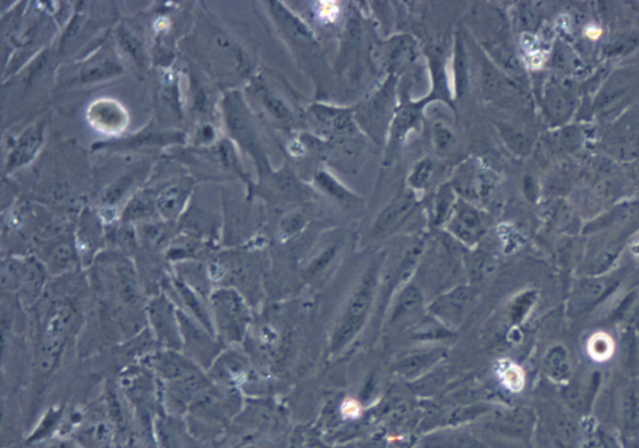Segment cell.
Segmentation results:
<instances>
[{
    "label": "cell",
    "mask_w": 639,
    "mask_h": 448,
    "mask_svg": "<svg viewBox=\"0 0 639 448\" xmlns=\"http://www.w3.org/2000/svg\"><path fill=\"white\" fill-rule=\"evenodd\" d=\"M494 182L496 180L491 172L480 161L470 158L458 166L449 182L453 185L459 198L472 203L473 200H486L496 188Z\"/></svg>",
    "instance_id": "obj_9"
},
{
    "label": "cell",
    "mask_w": 639,
    "mask_h": 448,
    "mask_svg": "<svg viewBox=\"0 0 639 448\" xmlns=\"http://www.w3.org/2000/svg\"><path fill=\"white\" fill-rule=\"evenodd\" d=\"M383 263L384 255H378L363 271L362 276L355 286L354 292L347 300L343 313L333 330L332 340H331L332 353L343 351L365 326L368 314L371 313V309L375 302Z\"/></svg>",
    "instance_id": "obj_1"
},
{
    "label": "cell",
    "mask_w": 639,
    "mask_h": 448,
    "mask_svg": "<svg viewBox=\"0 0 639 448\" xmlns=\"http://www.w3.org/2000/svg\"><path fill=\"white\" fill-rule=\"evenodd\" d=\"M305 224H307V217L301 212H291V214L286 215L280 223L281 238L283 241L293 238L299 231H302Z\"/></svg>",
    "instance_id": "obj_44"
},
{
    "label": "cell",
    "mask_w": 639,
    "mask_h": 448,
    "mask_svg": "<svg viewBox=\"0 0 639 448\" xmlns=\"http://www.w3.org/2000/svg\"><path fill=\"white\" fill-rule=\"evenodd\" d=\"M623 448H639V432H633L625 436Z\"/></svg>",
    "instance_id": "obj_50"
},
{
    "label": "cell",
    "mask_w": 639,
    "mask_h": 448,
    "mask_svg": "<svg viewBox=\"0 0 639 448\" xmlns=\"http://www.w3.org/2000/svg\"><path fill=\"white\" fill-rule=\"evenodd\" d=\"M475 30L478 43L491 56L492 63L513 80H523V67L510 43L509 29L504 13L499 8L480 11L478 16H475Z\"/></svg>",
    "instance_id": "obj_3"
},
{
    "label": "cell",
    "mask_w": 639,
    "mask_h": 448,
    "mask_svg": "<svg viewBox=\"0 0 639 448\" xmlns=\"http://www.w3.org/2000/svg\"><path fill=\"white\" fill-rule=\"evenodd\" d=\"M584 448H620L614 435L599 426L585 431Z\"/></svg>",
    "instance_id": "obj_43"
},
{
    "label": "cell",
    "mask_w": 639,
    "mask_h": 448,
    "mask_svg": "<svg viewBox=\"0 0 639 448\" xmlns=\"http://www.w3.org/2000/svg\"><path fill=\"white\" fill-rule=\"evenodd\" d=\"M435 173V161L434 158L430 157V156H425V157L419 158L416 164H414L413 168H411L410 173L408 177V184L410 190L414 193H424L429 188L430 182H432L433 177Z\"/></svg>",
    "instance_id": "obj_37"
},
{
    "label": "cell",
    "mask_w": 639,
    "mask_h": 448,
    "mask_svg": "<svg viewBox=\"0 0 639 448\" xmlns=\"http://www.w3.org/2000/svg\"><path fill=\"white\" fill-rule=\"evenodd\" d=\"M534 5V3H524L523 8H520V23L526 30L534 29L539 24V11Z\"/></svg>",
    "instance_id": "obj_49"
},
{
    "label": "cell",
    "mask_w": 639,
    "mask_h": 448,
    "mask_svg": "<svg viewBox=\"0 0 639 448\" xmlns=\"http://www.w3.org/2000/svg\"><path fill=\"white\" fill-rule=\"evenodd\" d=\"M418 40L411 34H397L376 46V61L386 75L399 77L419 58Z\"/></svg>",
    "instance_id": "obj_8"
},
{
    "label": "cell",
    "mask_w": 639,
    "mask_h": 448,
    "mask_svg": "<svg viewBox=\"0 0 639 448\" xmlns=\"http://www.w3.org/2000/svg\"><path fill=\"white\" fill-rule=\"evenodd\" d=\"M210 309L216 337L224 345L240 342L251 319L245 298L231 287H222L211 292Z\"/></svg>",
    "instance_id": "obj_4"
},
{
    "label": "cell",
    "mask_w": 639,
    "mask_h": 448,
    "mask_svg": "<svg viewBox=\"0 0 639 448\" xmlns=\"http://www.w3.org/2000/svg\"><path fill=\"white\" fill-rule=\"evenodd\" d=\"M122 72L120 62L109 53L98 51L89 61L85 62L80 70V82L90 83L116 77Z\"/></svg>",
    "instance_id": "obj_21"
},
{
    "label": "cell",
    "mask_w": 639,
    "mask_h": 448,
    "mask_svg": "<svg viewBox=\"0 0 639 448\" xmlns=\"http://www.w3.org/2000/svg\"><path fill=\"white\" fill-rule=\"evenodd\" d=\"M149 322L154 329L155 337L162 345L172 351L183 349L181 340V322H179L178 309L164 294L155 297L147 309Z\"/></svg>",
    "instance_id": "obj_10"
},
{
    "label": "cell",
    "mask_w": 639,
    "mask_h": 448,
    "mask_svg": "<svg viewBox=\"0 0 639 448\" xmlns=\"http://www.w3.org/2000/svg\"><path fill=\"white\" fill-rule=\"evenodd\" d=\"M622 423L628 434L639 432V389L636 386H630L623 393Z\"/></svg>",
    "instance_id": "obj_39"
},
{
    "label": "cell",
    "mask_w": 639,
    "mask_h": 448,
    "mask_svg": "<svg viewBox=\"0 0 639 448\" xmlns=\"http://www.w3.org/2000/svg\"><path fill=\"white\" fill-rule=\"evenodd\" d=\"M339 249H341V243H339V241H331L324 249H320L317 255L312 258L309 265H307V275H318V274H322L323 271L327 270L331 263L338 257Z\"/></svg>",
    "instance_id": "obj_42"
},
{
    "label": "cell",
    "mask_w": 639,
    "mask_h": 448,
    "mask_svg": "<svg viewBox=\"0 0 639 448\" xmlns=\"http://www.w3.org/2000/svg\"><path fill=\"white\" fill-rule=\"evenodd\" d=\"M305 120L313 136L328 144L363 136L355 123L354 106L315 102L307 107Z\"/></svg>",
    "instance_id": "obj_5"
},
{
    "label": "cell",
    "mask_w": 639,
    "mask_h": 448,
    "mask_svg": "<svg viewBox=\"0 0 639 448\" xmlns=\"http://www.w3.org/2000/svg\"><path fill=\"white\" fill-rule=\"evenodd\" d=\"M77 260L76 247L71 241H60L47 252V270L52 274L65 273L76 266Z\"/></svg>",
    "instance_id": "obj_32"
},
{
    "label": "cell",
    "mask_w": 639,
    "mask_h": 448,
    "mask_svg": "<svg viewBox=\"0 0 639 448\" xmlns=\"http://www.w3.org/2000/svg\"><path fill=\"white\" fill-rule=\"evenodd\" d=\"M398 88L399 77L386 75L378 88L374 89L362 102L354 106L357 128L363 136L378 145H386L390 126L399 105Z\"/></svg>",
    "instance_id": "obj_2"
},
{
    "label": "cell",
    "mask_w": 639,
    "mask_h": 448,
    "mask_svg": "<svg viewBox=\"0 0 639 448\" xmlns=\"http://www.w3.org/2000/svg\"><path fill=\"white\" fill-rule=\"evenodd\" d=\"M545 372L555 380H566L571 372L569 368L568 354L563 346H555L548 351L544 361Z\"/></svg>",
    "instance_id": "obj_41"
},
{
    "label": "cell",
    "mask_w": 639,
    "mask_h": 448,
    "mask_svg": "<svg viewBox=\"0 0 639 448\" xmlns=\"http://www.w3.org/2000/svg\"><path fill=\"white\" fill-rule=\"evenodd\" d=\"M245 105H240V98L237 97H230L226 101L227 123L232 133L242 141L245 147L254 150V155L262 156L261 148H259L258 134L254 128L253 121L250 115L246 112Z\"/></svg>",
    "instance_id": "obj_16"
},
{
    "label": "cell",
    "mask_w": 639,
    "mask_h": 448,
    "mask_svg": "<svg viewBox=\"0 0 639 448\" xmlns=\"http://www.w3.org/2000/svg\"><path fill=\"white\" fill-rule=\"evenodd\" d=\"M483 94L492 101L505 106H521L525 104L523 88L509 75L499 69L492 62H483L481 69Z\"/></svg>",
    "instance_id": "obj_13"
},
{
    "label": "cell",
    "mask_w": 639,
    "mask_h": 448,
    "mask_svg": "<svg viewBox=\"0 0 639 448\" xmlns=\"http://www.w3.org/2000/svg\"><path fill=\"white\" fill-rule=\"evenodd\" d=\"M140 238L151 246H162L167 241V230L163 225L147 223L141 227Z\"/></svg>",
    "instance_id": "obj_45"
},
{
    "label": "cell",
    "mask_w": 639,
    "mask_h": 448,
    "mask_svg": "<svg viewBox=\"0 0 639 448\" xmlns=\"http://www.w3.org/2000/svg\"><path fill=\"white\" fill-rule=\"evenodd\" d=\"M179 322H181L183 351L198 367L210 369L223 351L224 343L213 333L208 332L199 322L178 309Z\"/></svg>",
    "instance_id": "obj_7"
},
{
    "label": "cell",
    "mask_w": 639,
    "mask_h": 448,
    "mask_svg": "<svg viewBox=\"0 0 639 448\" xmlns=\"http://www.w3.org/2000/svg\"><path fill=\"white\" fill-rule=\"evenodd\" d=\"M611 279L591 278L582 281L575 292L574 308L576 311H585L593 308L598 300L606 297L607 292L614 289Z\"/></svg>",
    "instance_id": "obj_26"
},
{
    "label": "cell",
    "mask_w": 639,
    "mask_h": 448,
    "mask_svg": "<svg viewBox=\"0 0 639 448\" xmlns=\"http://www.w3.org/2000/svg\"><path fill=\"white\" fill-rule=\"evenodd\" d=\"M430 145L438 157H446L453 152L457 144V134L453 126L442 120L434 121L429 129Z\"/></svg>",
    "instance_id": "obj_31"
},
{
    "label": "cell",
    "mask_w": 639,
    "mask_h": 448,
    "mask_svg": "<svg viewBox=\"0 0 639 448\" xmlns=\"http://www.w3.org/2000/svg\"><path fill=\"white\" fill-rule=\"evenodd\" d=\"M422 303H424V292H422L421 287L414 283L406 284L398 294L390 322L391 324L402 322L403 319L416 313L422 308Z\"/></svg>",
    "instance_id": "obj_27"
},
{
    "label": "cell",
    "mask_w": 639,
    "mask_h": 448,
    "mask_svg": "<svg viewBox=\"0 0 639 448\" xmlns=\"http://www.w3.org/2000/svg\"><path fill=\"white\" fill-rule=\"evenodd\" d=\"M534 292H524L513 302L512 308H510V317H512L513 321L520 322L524 318V316L528 313V309L534 303Z\"/></svg>",
    "instance_id": "obj_47"
},
{
    "label": "cell",
    "mask_w": 639,
    "mask_h": 448,
    "mask_svg": "<svg viewBox=\"0 0 639 448\" xmlns=\"http://www.w3.org/2000/svg\"><path fill=\"white\" fill-rule=\"evenodd\" d=\"M144 171H146V166H133V168L128 169L114 184L106 188L103 196V203L105 206H114L117 201L122 200L127 195L128 190L138 182V180L141 179Z\"/></svg>",
    "instance_id": "obj_34"
},
{
    "label": "cell",
    "mask_w": 639,
    "mask_h": 448,
    "mask_svg": "<svg viewBox=\"0 0 639 448\" xmlns=\"http://www.w3.org/2000/svg\"><path fill=\"white\" fill-rule=\"evenodd\" d=\"M612 343L609 337L606 335L599 334L595 335L593 340L590 341V353L593 354L595 359H604L611 354Z\"/></svg>",
    "instance_id": "obj_48"
},
{
    "label": "cell",
    "mask_w": 639,
    "mask_h": 448,
    "mask_svg": "<svg viewBox=\"0 0 639 448\" xmlns=\"http://www.w3.org/2000/svg\"><path fill=\"white\" fill-rule=\"evenodd\" d=\"M313 184L320 192L335 200L341 206H352L359 200V196L355 195L347 185H344L332 172L328 169H318L313 176Z\"/></svg>",
    "instance_id": "obj_22"
},
{
    "label": "cell",
    "mask_w": 639,
    "mask_h": 448,
    "mask_svg": "<svg viewBox=\"0 0 639 448\" xmlns=\"http://www.w3.org/2000/svg\"><path fill=\"white\" fill-rule=\"evenodd\" d=\"M434 102L435 99L429 94L419 99L408 98L399 101L397 112L392 118L391 126H390L386 145H384V166H390L394 163L408 137L413 131H418L421 129L425 112H426L427 106Z\"/></svg>",
    "instance_id": "obj_6"
},
{
    "label": "cell",
    "mask_w": 639,
    "mask_h": 448,
    "mask_svg": "<svg viewBox=\"0 0 639 448\" xmlns=\"http://www.w3.org/2000/svg\"><path fill=\"white\" fill-rule=\"evenodd\" d=\"M470 289L467 286H458L450 292L438 297L430 306V310L445 324L458 325L464 318L467 302H469Z\"/></svg>",
    "instance_id": "obj_19"
},
{
    "label": "cell",
    "mask_w": 639,
    "mask_h": 448,
    "mask_svg": "<svg viewBox=\"0 0 639 448\" xmlns=\"http://www.w3.org/2000/svg\"><path fill=\"white\" fill-rule=\"evenodd\" d=\"M445 227L454 239L467 247L477 246L486 232L485 222L480 209L462 198L457 200L453 214Z\"/></svg>",
    "instance_id": "obj_11"
},
{
    "label": "cell",
    "mask_w": 639,
    "mask_h": 448,
    "mask_svg": "<svg viewBox=\"0 0 639 448\" xmlns=\"http://www.w3.org/2000/svg\"><path fill=\"white\" fill-rule=\"evenodd\" d=\"M458 198L459 196L457 195L456 190L450 182H446L435 192V195L433 196L432 209H430L433 225L435 227L446 225L453 214Z\"/></svg>",
    "instance_id": "obj_28"
},
{
    "label": "cell",
    "mask_w": 639,
    "mask_h": 448,
    "mask_svg": "<svg viewBox=\"0 0 639 448\" xmlns=\"http://www.w3.org/2000/svg\"><path fill=\"white\" fill-rule=\"evenodd\" d=\"M116 38L122 50L128 56H130L139 67L144 66V63H146V51H144L143 40H141L139 32L133 30L132 27L122 24L117 30Z\"/></svg>",
    "instance_id": "obj_35"
},
{
    "label": "cell",
    "mask_w": 639,
    "mask_h": 448,
    "mask_svg": "<svg viewBox=\"0 0 639 448\" xmlns=\"http://www.w3.org/2000/svg\"><path fill=\"white\" fill-rule=\"evenodd\" d=\"M157 214L156 195L152 196L148 190L139 192L130 199V203L122 211V222H140L148 220Z\"/></svg>",
    "instance_id": "obj_30"
},
{
    "label": "cell",
    "mask_w": 639,
    "mask_h": 448,
    "mask_svg": "<svg viewBox=\"0 0 639 448\" xmlns=\"http://www.w3.org/2000/svg\"><path fill=\"white\" fill-rule=\"evenodd\" d=\"M443 351L437 349V351H422V353L411 354V356L406 357L402 361L397 364V372L400 375L406 376V377H411V376L421 375L424 370L427 368L432 367L433 364L438 361V359H442Z\"/></svg>",
    "instance_id": "obj_36"
},
{
    "label": "cell",
    "mask_w": 639,
    "mask_h": 448,
    "mask_svg": "<svg viewBox=\"0 0 639 448\" xmlns=\"http://www.w3.org/2000/svg\"><path fill=\"white\" fill-rule=\"evenodd\" d=\"M90 118L100 129L108 131H120L125 123L124 112L116 104L109 101H100L93 105Z\"/></svg>",
    "instance_id": "obj_33"
},
{
    "label": "cell",
    "mask_w": 639,
    "mask_h": 448,
    "mask_svg": "<svg viewBox=\"0 0 639 448\" xmlns=\"http://www.w3.org/2000/svg\"><path fill=\"white\" fill-rule=\"evenodd\" d=\"M500 376H501L505 385H507L508 388L512 389V391H518V389L523 388V372H521L516 365H504V367L501 368V370H500Z\"/></svg>",
    "instance_id": "obj_46"
},
{
    "label": "cell",
    "mask_w": 639,
    "mask_h": 448,
    "mask_svg": "<svg viewBox=\"0 0 639 448\" xmlns=\"http://www.w3.org/2000/svg\"><path fill=\"white\" fill-rule=\"evenodd\" d=\"M173 286H175L176 292H178L179 298H181V302H183L184 308H186V310L189 311V317L194 318L195 321L199 322V324L202 325L203 327H206L208 332L216 335L215 329H214L211 310H208V309L203 305L198 292H195L194 289H191L189 284L184 283L181 279H175Z\"/></svg>",
    "instance_id": "obj_24"
},
{
    "label": "cell",
    "mask_w": 639,
    "mask_h": 448,
    "mask_svg": "<svg viewBox=\"0 0 639 448\" xmlns=\"http://www.w3.org/2000/svg\"><path fill=\"white\" fill-rule=\"evenodd\" d=\"M45 123H33L29 126L13 145L10 150L9 157H7L6 172H13L15 169L22 168L28 165L36 157L37 153L41 149L44 144Z\"/></svg>",
    "instance_id": "obj_15"
},
{
    "label": "cell",
    "mask_w": 639,
    "mask_h": 448,
    "mask_svg": "<svg viewBox=\"0 0 639 448\" xmlns=\"http://www.w3.org/2000/svg\"><path fill=\"white\" fill-rule=\"evenodd\" d=\"M183 134L179 131H147L138 136L128 137L125 141H116L112 147L117 149H133V148L151 147V145L175 144L183 141Z\"/></svg>",
    "instance_id": "obj_29"
},
{
    "label": "cell",
    "mask_w": 639,
    "mask_h": 448,
    "mask_svg": "<svg viewBox=\"0 0 639 448\" xmlns=\"http://www.w3.org/2000/svg\"><path fill=\"white\" fill-rule=\"evenodd\" d=\"M92 214L87 212L82 215L81 223H80V247L84 246L82 247L84 252L87 249L92 252L103 238V228H101L100 222Z\"/></svg>",
    "instance_id": "obj_40"
},
{
    "label": "cell",
    "mask_w": 639,
    "mask_h": 448,
    "mask_svg": "<svg viewBox=\"0 0 639 448\" xmlns=\"http://www.w3.org/2000/svg\"><path fill=\"white\" fill-rule=\"evenodd\" d=\"M343 410L344 412L347 413V415H357V402H347L346 405H344Z\"/></svg>",
    "instance_id": "obj_51"
},
{
    "label": "cell",
    "mask_w": 639,
    "mask_h": 448,
    "mask_svg": "<svg viewBox=\"0 0 639 448\" xmlns=\"http://www.w3.org/2000/svg\"><path fill=\"white\" fill-rule=\"evenodd\" d=\"M496 125L500 136L502 137V141L509 148V150L520 156H526L531 152L534 141L525 131H521L517 126L509 125V123H497Z\"/></svg>",
    "instance_id": "obj_38"
},
{
    "label": "cell",
    "mask_w": 639,
    "mask_h": 448,
    "mask_svg": "<svg viewBox=\"0 0 639 448\" xmlns=\"http://www.w3.org/2000/svg\"><path fill=\"white\" fill-rule=\"evenodd\" d=\"M191 192V180H181L165 185L156 193L157 214L170 222L178 219L183 214Z\"/></svg>",
    "instance_id": "obj_17"
},
{
    "label": "cell",
    "mask_w": 639,
    "mask_h": 448,
    "mask_svg": "<svg viewBox=\"0 0 639 448\" xmlns=\"http://www.w3.org/2000/svg\"><path fill=\"white\" fill-rule=\"evenodd\" d=\"M155 369L159 375L165 376L167 378H179L200 370V367H198L186 354L170 349L155 357Z\"/></svg>",
    "instance_id": "obj_25"
},
{
    "label": "cell",
    "mask_w": 639,
    "mask_h": 448,
    "mask_svg": "<svg viewBox=\"0 0 639 448\" xmlns=\"http://www.w3.org/2000/svg\"><path fill=\"white\" fill-rule=\"evenodd\" d=\"M269 5L273 18L275 19L280 29L282 30L289 38L305 46L317 45L315 34H313L312 30L309 29V26H307L305 21H302V19L291 13L290 11L283 7L281 3L272 2L269 3Z\"/></svg>",
    "instance_id": "obj_20"
},
{
    "label": "cell",
    "mask_w": 639,
    "mask_h": 448,
    "mask_svg": "<svg viewBox=\"0 0 639 448\" xmlns=\"http://www.w3.org/2000/svg\"><path fill=\"white\" fill-rule=\"evenodd\" d=\"M418 206V195L413 190L400 193L399 196L392 199L376 217L371 235L378 239L397 232L416 214Z\"/></svg>",
    "instance_id": "obj_14"
},
{
    "label": "cell",
    "mask_w": 639,
    "mask_h": 448,
    "mask_svg": "<svg viewBox=\"0 0 639 448\" xmlns=\"http://www.w3.org/2000/svg\"><path fill=\"white\" fill-rule=\"evenodd\" d=\"M574 109V99L556 83H550L544 93V110L552 123H561L568 120Z\"/></svg>",
    "instance_id": "obj_23"
},
{
    "label": "cell",
    "mask_w": 639,
    "mask_h": 448,
    "mask_svg": "<svg viewBox=\"0 0 639 448\" xmlns=\"http://www.w3.org/2000/svg\"><path fill=\"white\" fill-rule=\"evenodd\" d=\"M248 90L259 109L273 123H275L278 128H293L296 123L293 109L286 102V99L265 80L262 75H256L251 80Z\"/></svg>",
    "instance_id": "obj_12"
},
{
    "label": "cell",
    "mask_w": 639,
    "mask_h": 448,
    "mask_svg": "<svg viewBox=\"0 0 639 448\" xmlns=\"http://www.w3.org/2000/svg\"><path fill=\"white\" fill-rule=\"evenodd\" d=\"M450 62L451 88H453V98L456 102L457 99L464 98L467 96V91L470 90V82H472L469 54H467V43H465L461 32H457L456 39H454Z\"/></svg>",
    "instance_id": "obj_18"
}]
</instances>
